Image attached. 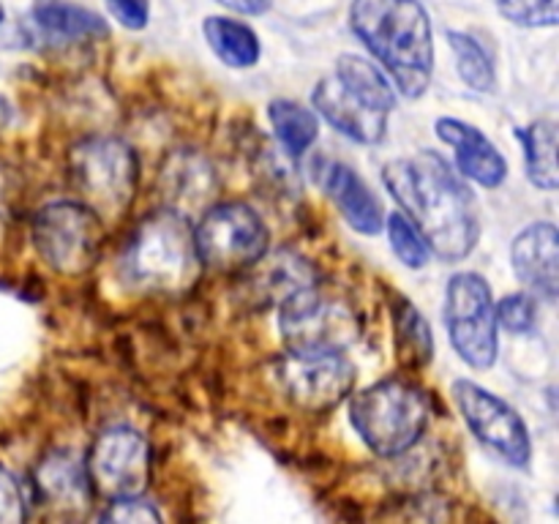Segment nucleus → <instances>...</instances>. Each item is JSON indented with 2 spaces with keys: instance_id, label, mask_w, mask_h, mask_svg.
Listing matches in <instances>:
<instances>
[{
  "instance_id": "b1692460",
  "label": "nucleus",
  "mask_w": 559,
  "mask_h": 524,
  "mask_svg": "<svg viewBox=\"0 0 559 524\" xmlns=\"http://www.w3.org/2000/svg\"><path fill=\"white\" fill-rule=\"evenodd\" d=\"M271 115L273 134H276L278 145L289 153V156H300L309 151L320 136V120H317L314 109H306L304 104L289 102V98H276L267 107Z\"/></svg>"
},
{
  "instance_id": "aec40b11",
  "label": "nucleus",
  "mask_w": 559,
  "mask_h": 524,
  "mask_svg": "<svg viewBox=\"0 0 559 524\" xmlns=\"http://www.w3.org/2000/svg\"><path fill=\"white\" fill-rule=\"evenodd\" d=\"M33 22L60 41H96L109 36V25L102 14L69 0H36Z\"/></svg>"
},
{
  "instance_id": "2f4dec72",
  "label": "nucleus",
  "mask_w": 559,
  "mask_h": 524,
  "mask_svg": "<svg viewBox=\"0 0 559 524\" xmlns=\"http://www.w3.org/2000/svg\"><path fill=\"white\" fill-rule=\"evenodd\" d=\"M218 5L224 9L235 11V14H246V16H260L271 9L273 0H216Z\"/></svg>"
},
{
  "instance_id": "423d86ee",
  "label": "nucleus",
  "mask_w": 559,
  "mask_h": 524,
  "mask_svg": "<svg viewBox=\"0 0 559 524\" xmlns=\"http://www.w3.org/2000/svg\"><path fill=\"white\" fill-rule=\"evenodd\" d=\"M278 333L293 355H333L353 347L364 333L360 314L320 284L298 289L278 303Z\"/></svg>"
},
{
  "instance_id": "ddd939ff",
  "label": "nucleus",
  "mask_w": 559,
  "mask_h": 524,
  "mask_svg": "<svg viewBox=\"0 0 559 524\" xmlns=\"http://www.w3.org/2000/svg\"><path fill=\"white\" fill-rule=\"evenodd\" d=\"M355 366L344 353L293 355L276 364V382L284 396L306 413H325L349 398L355 388Z\"/></svg>"
},
{
  "instance_id": "bb28decb",
  "label": "nucleus",
  "mask_w": 559,
  "mask_h": 524,
  "mask_svg": "<svg viewBox=\"0 0 559 524\" xmlns=\"http://www.w3.org/2000/svg\"><path fill=\"white\" fill-rule=\"evenodd\" d=\"M497 9L519 27H555L559 22V0H497Z\"/></svg>"
},
{
  "instance_id": "f8f14e48",
  "label": "nucleus",
  "mask_w": 559,
  "mask_h": 524,
  "mask_svg": "<svg viewBox=\"0 0 559 524\" xmlns=\"http://www.w3.org/2000/svg\"><path fill=\"white\" fill-rule=\"evenodd\" d=\"M91 486L107 500L136 497L151 484V445L131 426L102 431L85 458Z\"/></svg>"
},
{
  "instance_id": "7c9ffc66",
  "label": "nucleus",
  "mask_w": 559,
  "mask_h": 524,
  "mask_svg": "<svg viewBox=\"0 0 559 524\" xmlns=\"http://www.w3.org/2000/svg\"><path fill=\"white\" fill-rule=\"evenodd\" d=\"M109 14L115 22L126 27V31H142L151 20V3L147 0H107Z\"/></svg>"
},
{
  "instance_id": "39448f33",
  "label": "nucleus",
  "mask_w": 559,
  "mask_h": 524,
  "mask_svg": "<svg viewBox=\"0 0 559 524\" xmlns=\"http://www.w3.org/2000/svg\"><path fill=\"white\" fill-rule=\"evenodd\" d=\"M431 420V398L407 377H388L349 393V424L377 456L413 451Z\"/></svg>"
},
{
  "instance_id": "f257e3e1",
  "label": "nucleus",
  "mask_w": 559,
  "mask_h": 524,
  "mask_svg": "<svg viewBox=\"0 0 559 524\" xmlns=\"http://www.w3.org/2000/svg\"><path fill=\"white\" fill-rule=\"evenodd\" d=\"M382 180L404 216L420 229L431 254L445 262L473 254L480 240L475 194L440 153L418 151L393 158L382 169Z\"/></svg>"
},
{
  "instance_id": "4468645a",
  "label": "nucleus",
  "mask_w": 559,
  "mask_h": 524,
  "mask_svg": "<svg viewBox=\"0 0 559 524\" xmlns=\"http://www.w3.org/2000/svg\"><path fill=\"white\" fill-rule=\"evenodd\" d=\"M435 131L445 145L456 151L453 158H456V169L462 172V178L473 180V183L484 186V189H500L506 183V156L478 126L459 118H440L435 123Z\"/></svg>"
},
{
  "instance_id": "6ab92c4d",
  "label": "nucleus",
  "mask_w": 559,
  "mask_h": 524,
  "mask_svg": "<svg viewBox=\"0 0 559 524\" xmlns=\"http://www.w3.org/2000/svg\"><path fill=\"white\" fill-rule=\"evenodd\" d=\"M164 194L169 196L167 207L189 216L191 207L207 205L216 194V175L213 167L197 153H175L162 172Z\"/></svg>"
},
{
  "instance_id": "20e7f679",
  "label": "nucleus",
  "mask_w": 559,
  "mask_h": 524,
  "mask_svg": "<svg viewBox=\"0 0 559 524\" xmlns=\"http://www.w3.org/2000/svg\"><path fill=\"white\" fill-rule=\"evenodd\" d=\"M311 104L338 134L358 145H377L388 134L396 91L380 66L360 55H342L333 74L317 82Z\"/></svg>"
},
{
  "instance_id": "2eb2a0df",
  "label": "nucleus",
  "mask_w": 559,
  "mask_h": 524,
  "mask_svg": "<svg viewBox=\"0 0 559 524\" xmlns=\"http://www.w3.org/2000/svg\"><path fill=\"white\" fill-rule=\"evenodd\" d=\"M511 265L530 293L555 303L559 293V229L551 222H535L516 235Z\"/></svg>"
},
{
  "instance_id": "dca6fc26",
  "label": "nucleus",
  "mask_w": 559,
  "mask_h": 524,
  "mask_svg": "<svg viewBox=\"0 0 559 524\" xmlns=\"http://www.w3.org/2000/svg\"><path fill=\"white\" fill-rule=\"evenodd\" d=\"M317 172H320L317 175V183L322 186L328 200L336 205V211L342 213V218L355 229V233H382V227H385V211H382L374 191L358 178L355 169H349L347 164L338 162H320Z\"/></svg>"
},
{
  "instance_id": "c756f323",
  "label": "nucleus",
  "mask_w": 559,
  "mask_h": 524,
  "mask_svg": "<svg viewBox=\"0 0 559 524\" xmlns=\"http://www.w3.org/2000/svg\"><path fill=\"white\" fill-rule=\"evenodd\" d=\"M25 522V497L14 475L0 464V524Z\"/></svg>"
},
{
  "instance_id": "5701e85b",
  "label": "nucleus",
  "mask_w": 559,
  "mask_h": 524,
  "mask_svg": "<svg viewBox=\"0 0 559 524\" xmlns=\"http://www.w3.org/2000/svg\"><path fill=\"white\" fill-rule=\"evenodd\" d=\"M516 136L524 147L530 183L538 186L540 191H557V126L551 120H535L524 129H516Z\"/></svg>"
},
{
  "instance_id": "f03ea898",
  "label": "nucleus",
  "mask_w": 559,
  "mask_h": 524,
  "mask_svg": "<svg viewBox=\"0 0 559 524\" xmlns=\"http://www.w3.org/2000/svg\"><path fill=\"white\" fill-rule=\"evenodd\" d=\"M349 25L404 96L420 98L429 91L435 33L418 0H353Z\"/></svg>"
},
{
  "instance_id": "a878e982",
  "label": "nucleus",
  "mask_w": 559,
  "mask_h": 524,
  "mask_svg": "<svg viewBox=\"0 0 559 524\" xmlns=\"http://www.w3.org/2000/svg\"><path fill=\"white\" fill-rule=\"evenodd\" d=\"M382 229L388 233L393 254L402 260L404 267H409V271H420V267L429 265V257H431L429 243H426V238L420 235V229L415 227V224L409 222L402 211L391 213V216L385 218V227Z\"/></svg>"
},
{
  "instance_id": "0eeeda50",
  "label": "nucleus",
  "mask_w": 559,
  "mask_h": 524,
  "mask_svg": "<svg viewBox=\"0 0 559 524\" xmlns=\"http://www.w3.org/2000/svg\"><path fill=\"white\" fill-rule=\"evenodd\" d=\"M76 194L98 218H120L134 202L140 162L129 142L118 136H87L69 153Z\"/></svg>"
},
{
  "instance_id": "9b49d317",
  "label": "nucleus",
  "mask_w": 559,
  "mask_h": 524,
  "mask_svg": "<svg viewBox=\"0 0 559 524\" xmlns=\"http://www.w3.org/2000/svg\"><path fill=\"white\" fill-rule=\"evenodd\" d=\"M453 402L480 445L511 467H527L533 458V440L519 409L473 380L453 382Z\"/></svg>"
},
{
  "instance_id": "c85d7f7f",
  "label": "nucleus",
  "mask_w": 559,
  "mask_h": 524,
  "mask_svg": "<svg viewBox=\"0 0 559 524\" xmlns=\"http://www.w3.org/2000/svg\"><path fill=\"white\" fill-rule=\"evenodd\" d=\"M102 519L104 522L115 524H158L162 522V513H158L151 502L142 500V495H136L109 500V508L102 513Z\"/></svg>"
},
{
  "instance_id": "9d476101",
  "label": "nucleus",
  "mask_w": 559,
  "mask_h": 524,
  "mask_svg": "<svg viewBox=\"0 0 559 524\" xmlns=\"http://www.w3.org/2000/svg\"><path fill=\"white\" fill-rule=\"evenodd\" d=\"M194 243L205 267L240 271L271 249V233L260 213L246 202H216L197 222Z\"/></svg>"
},
{
  "instance_id": "cd10ccee",
  "label": "nucleus",
  "mask_w": 559,
  "mask_h": 524,
  "mask_svg": "<svg viewBox=\"0 0 559 524\" xmlns=\"http://www.w3.org/2000/svg\"><path fill=\"white\" fill-rule=\"evenodd\" d=\"M495 317L497 327H506L508 333L524 336V333L533 331L535 322H538V303H535L533 295L527 293L506 295L500 303H495Z\"/></svg>"
},
{
  "instance_id": "7ed1b4c3",
  "label": "nucleus",
  "mask_w": 559,
  "mask_h": 524,
  "mask_svg": "<svg viewBox=\"0 0 559 524\" xmlns=\"http://www.w3.org/2000/svg\"><path fill=\"white\" fill-rule=\"evenodd\" d=\"M202 267L189 216L167 205L136 224L120 257L123 282L147 295L189 293Z\"/></svg>"
},
{
  "instance_id": "a211bd4d",
  "label": "nucleus",
  "mask_w": 559,
  "mask_h": 524,
  "mask_svg": "<svg viewBox=\"0 0 559 524\" xmlns=\"http://www.w3.org/2000/svg\"><path fill=\"white\" fill-rule=\"evenodd\" d=\"M249 276V287L254 293L257 300L262 303H282L284 298H289L298 289L309 287L317 282V273L304 257L293 254V251H271V254H262L254 262Z\"/></svg>"
},
{
  "instance_id": "473e14b6",
  "label": "nucleus",
  "mask_w": 559,
  "mask_h": 524,
  "mask_svg": "<svg viewBox=\"0 0 559 524\" xmlns=\"http://www.w3.org/2000/svg\"><path fill=\"white\" fill-rule=\"evenodd\" d=\"M3 20H5V9H3V3H0V25H3Z\"/></svg>"
},
{
  "instance_id": "6e6552de",
  "label": "nucleus",
  "mask_w": 559,
  "mask_h": 524,
  "mask_svg": "<svg viewBox=\"0 0 559 524\" xmlns=\"http://www.w3.org/2000/svg\"><path fill=\"white\" fill-rule=\"evenodd\" d=\"M33 246L49 271L82 276L102 254L104 224L85 202H47L33 218Z\"/></svg>"
},
{
  "instance_id": "393cba45",
  "label": "nucleus",
  "mask_w": 559,
  "mask_h": 524,
  "mask_svg": "<svg viewBox=\"0 0 559 524\" xmlns=\"http://www.w3.org/2000/svg\"><path fill=\"white\" fill-rule=\"evenodd\" d=\"M448 41H451L453 55H456V71L467 87L478 93H491L497 85L495 60L484 49V44L475 36L462 31H448Z\"/></svg>"
},
{
  "instance_id": "4be33fe9",
  "label": "nucleus",
  "mask_w": 559,
  "mask_h": 524,
  "mask_svg": "<svg viewBox=\"0 0 559 524\" xmlns=\"http://www.w3.org/2000/svg\"><path fill=\"white\" fill-rule=\"evenodd\" d=\"M202 36L216 58L229 69H251L260 63V36L246 22L233 20V16H207L202 22Z\"/></svg>"
},
{
  "instance_id": "412c9836",
  "label": "nucleus",
  "mask_w": 559,
  "mask_h": 524,
  "mask_svg": "<svg viewBox=\"0 0 559 524\" xmlns=\"http://www.w3.org/2000/svg\"><path fill=\"white\" fill-rule=\"evenodd\" d=\"M396 358L404 369L420 371L435 360V333L418 306L407 298H396L391 306Z\"/></svg>"
},
{
  "instance_id": "f3484780",
  "label": "nucleus",
  "mask_w": 559,
  "mask_h": 524,
  "mask_svg": "<svg viewBox=\"0 0 559 524\" xmlns=\"http://www.w3.org/2000/svg\"><path fill=\"white\" fill-rule=\"evenodd\" d=\"M36 489L55 511H85L93 489L85 458L69 448L49 451L36 467Z\"/></svg>"
},
{
  "instance_id": "1a4fd4ad",
  "label": "nucleus",
  "mask_w": 559,
  "mask_h": 524,
  "mask_svg": "<svg viewBox=\"0 0 559 524\" xmlns=\"http://www.w3.org/2000/svg\"><path fill=\"white\" fill-rule=\"evenodd\" d=\"M445 325L453 349L469 369L486 371L500 355V327L491 287L480 273L462 271L448 278Z\"/></svg>"
}]
</instances>
